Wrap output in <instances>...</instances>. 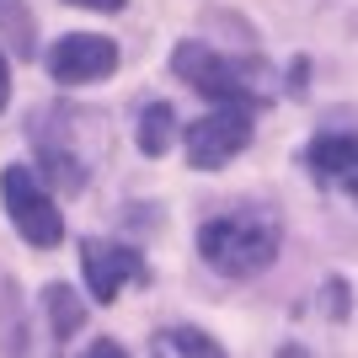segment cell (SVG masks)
Returning a JSON list of instances; mask_svg holds the SVG:
<instances>
[{
	"label": "cell",
	"mask_w": 358,
	"mask_h": 358,
	"mask_svg": "<svg viewBox=\"0 0 358 358\" xmlns=\"http://www.w3.org/2000/svg\"><path fill=\"white\" fill-rule=\"evenodd\" d=\"M198 252L224 278H252V273L273 268V257H278V220L262 214V209L214 214L198 230Z\"/></svg>",
	"instance_id": "obj_1"
},
{
	"label": "cell",
	"mask_w": 358,
	"mask_h": 358,
	"mask_svg": "<svg viewBox=\"0 0 358 358\" xmlns=\"http://www.w3.org/2000/svg\"><path fill=\"white\" fill-rule=\"evenodd\" d=\"M171 70H177L198 96H209L214 107H246V113H252V107L268 96V91L257 86V80H262V64L224 59V54H214V48H203V43H182L177 54H171Z\"/></svg>",
	"instance_id": "obj_2"
},
{
	"label": "cell",
	"mask_w": 358,
	"mask_h": 358,
	"mask_svg": "<svg viewBox=\"0 0 358 358\" xmlns=\"http://www.w3.org/2000/svg\"><path fill=\"white\" fill-rule=\"evenodd\" d=\"M0 198H6V214H11V224L22 230L27 246H59L64 220L54 209V198L43 193V182L32 177L27 166H6L0 171Z\"/></svg>",
	"instance_id": "obj_3"
},
{
	"label": "cell",
	"mask_w": 358,
	"mask_h": 358,
	"mask_svg": "<svg viewBox=\"0 0 358 358\" xmlns=\"http://www.w3.org/2000/svg\"><path fill=\"white\" fill-rule=\"evenodd\" d=\"M246 145H252V113H246V107H214V113H203L198 123H187V161H193L198 171L224 166Z\"/></svg>",
	"instance_id": "obj_4"
},
{
	"label": "cell",
	"mask_w": 358,
	"mask_h": 358,
	"mask_svg": "<svg viewBox=\"0 0 358 358\" xmlns=\"http://www.w3.org/2000/svg\"><path fill=\"white\" fill-rule=\"evenodd\" d=\"M48 70L64 86H86V80H102V75L118 70V43L102 38V32H70L48 48Z\"/></svg>",
	"instance_id": "obj_5"
},
{
	"label": "cell",
	"mask_w": 358,
	"mask_h": 358,
	"mask_svg": "<svg viewBox=\"0 0 358 358\" xmlns=\"http://www.w3.org/2000/svg\"><path fill=\"white\" fill-rule=\"evenodd\" d=\"M80 273H86V289L96 305H113L123 284L145 278V257L134 246H118V241H86L80 246Z\"/></svg>",
	"instance_id": "obj_6"
},
{
	"label": "cell",
	"mask_w": 358,
	"mask_h": 358,
	"mask_svg": "<svg viewBox=\"0 0 358 358\" xmlns=\"http://www.w3.org/2000/svg\"><path fill=\"white\" fill-rule=\"evenodd\" d=\"M305 166H310L315 182L343 187V193H358V139L353 134H321L310 150H305Z\"/></svg>",
	"instance_id": "obj_7"
},
{
	"label": "cell",
	"mask_w": 358,
	"mask_h": 358,
	"mask_svg": "<svg viewBox=\"0 0 358 358\" xmlns=\"http://www.w3.org/2000/svg\"><path fill=\"white\" fill-rule=\"evenodd\" d=\"M150 353L155 358H224V348L214 337H203L198 327H166V331H155Z\"/></svg>",
	"instance_id": "obj_8"
},
{
	"label": "cell",
	"mask_w": 358,
	"mask_h": 358,
	"mask_svg": "<svg viewBox=\"0 0 358 358\" xmlns=\"http://www.w3.org/2000/svg\"><path fill=\"white\" fill-rule=\"evenodd\" d=\"M171 134H177V113H171V102H150L145 113H139V150H145V155H166Z\"/></svg>",
	"instance_id": "obj_9"
},
{
	"label": "cell",
	"mask_w": 358,
	"mask_h": 358,
	"mask_svg": "<svg viewBox=\"0 0 358 358\" xmlns=\"http://www.w3.org/2000/svg\"><path fill=\"white\" fill-rule=\"evenodd\" d=\"M43 305L54 310V337H70V331L80 327V315H86V305H80V299H75L64 284H54V289H48V294H43Z\"/></svg>",
	"instance_id": "obj_10"
},
{
	"label": "cell",
	"mask_w": 358,
	"mask_h": 358,
	"mask_svg": "<svg viewBox=\"0 0 358 358\" xmlns=\"http://www.w3.org/2000/svg\"><path fill=\"white\" fill-rule=\"evenodd\" d=\"M86 358H129V353H123V348L113 343V337H96V343L86 348Z\"/></svg>",
	"instance_id": "obj_11"
},
{
	"label": "cell",
	"mask_w": 358,
	"mask_h": 358,
	"mask_svg": "<svg viewBox=\"0 0 358 358\" xmlns=\"http://www.w3.org/2000/svg\"><path fill=\"white\" fill-rule=\"evenodd\" d=\"M11 102V64H6V54H0V107Z\"/></svg>",
	"instance_id": "obj_12"
},
{
	"label": "cell",
	"mask_w": 358,
	"mask_h": 358,
	"mask_svg": "<svg viewBox=\"0 0 358 358\" xmlns=\"http://www.w3.org/2000/svg\"><path fill=\"white\" fill-rule=\"evenodd\" d=\"M70 6H91V11H118L123 0H70Z\"/></svg>",
	"instance_id": "obj_13"
}]
</instances>
